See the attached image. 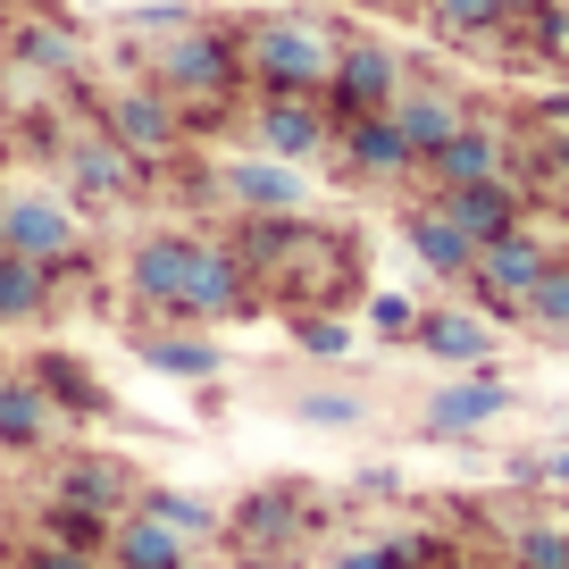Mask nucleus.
<instances>
[{
  "mask_svg": "<svg viewBox=\"0 0 569 569\" xmlns=\"http://www.w3.org/2000/svg\"><path fill=\"white\" fill-rule=\"evenodd\" d=\"M59 410H51V393L34 386L26 369H0V452H18V461H34V452H51V436H59Z\"/></svg>",
  "mask_w": 569,
  "mask_h": 569,
  "instance_id": "obj_20",
  "label": "nucleus"
},
{
  "mask_svg": "<svg viewBox=\"0 0 569 569\" xmlns=\"http://www.w3.org/2000/svg\"><path fill=\"white\" fill-rule=\"evenodd\" d=\"M134 360L151 377H177V386H218V369H227L210 327H160V319L134 327Z\"/></svg>",
  "mask_w": 569,
  "mask_h": 569,
  "instance_id": "obj_17",
  "label": "nucleus"
},
{
  "mask_svg": "<svg viewBox=\"0 0 569 569\" xmlns=\"http://www.w3.org/2000/svg\"><path fill=\"white\" fill-rule=\"evenodd\" d=\"M393 126H402V142L427 160V151H445V142L469 126V109H461V92H452V84H402V101H393Z\"/></svg>",
  "mask_w": 569,
  "mask_h": 569,
  "instance_id": "obj_23",
  "label": "nucleus"
},
{
  "mask_svg": "<svg viewBox=\"0 0 569 569\" xmlns=\"http://www.w3.org/2000/svg\"><path fill=\"white\" fill-rule=\"evenodd\" d=\"M151 84L184 109V126H210L218 109L251 84L243 42H234L227 26H177V34H160V51H151Z\"/></svg>",
  "mask_w": 569,
  "mask_h": 569,
  "instance_id": "obj_1",
  "label": "nucleus"
},
{
  "mask_svg": "<svg viewBox=\"0 0 569 569\" xmlns=\"http://www.w3.org/2000/svg\"><path fill=\"white\" fill-rule=\"evenodd\" d=\"M486 177H511V134L486 118H469L445 151H427L419 160V184L427 193H452V184H486Z\"/></svg>",
  "mask_w": 569,
  "mask_h": 569,
  "instance_id": "obj_16",
  "label": "nucleus"
},
{
  "mask_svg": "<svg viewBox=\"0 0 569 569\" xmlns=\"http://www.w3.org/2000/svg\"><path fill=\"white\" fill-rule=\"evenodd\" d=\"M284 336L302 343L310 360H343V352H352V319H343V310H293Z\"/></svg>",
  "mask_w": 569,
  "mask_h": 569,
  "instance_id": "obj_32",
  "label": "nucleus"
},
{
  "mask_svg": "<svg viewBox=\"0 0 569 569\" xmlns=\"http://www.w3.org/2000/svg\"><path fill=\"white\" fill-rule=\"evenodd\" d=\"M51 302H59V277H51V268L26 260V251H0V336H9V327L51 319Z\"/></svg>",
  "mask_w": 569,
  "mask_h": 569,
  "instance_id": "obj_25",
  "label": "nucleus"
},
{
  "mask_svg": "<svg viewBox=\"0 0 569 569\" xmlns=\"http://www.w3.org/2000/svg\"><path fill=\"white\" fill-rule=\"evenodd\" d=\"M502 410H511V386H502L495 369H461L445 393H427L419 436H427V445H469V436H486Z\"/></svg>",
  "mask_w": 569,
  "mask_h": 569,
  "instance_id": "obj_12",
  "label": "nucleus"
},
{
  "mask_svg": "<svg viewBox=\"0 0 569 569\" xmlns=\"http://www.w3.org/2000/svg\"><path fill=\"white\" fill-rule=\"evenodd\" d=\"M528 327H536V336H552V343H569V251H552V268L536 277Z\"/></svg>",
  "mask_w": 569,
  "mask_h": 569,
  "instance_id": "obj_29",
  "label": "nucleus"
},
{
  "mask_svg": "<svg viewBox=\"0 0 569 569\" xmlns=\"http://www.w3.org/2000/svg\"><path fill=\"white\" fill-rule=\"evenodd\" d=\"M336 168H343L352 184H410V177H419V151L402 142L393 109H377V118L336 126Z\"/></svg>",
  "mask_w": 569,
  "mask_h": 569,
  "instance_id": "obj_14",
  "label": "nucleus"
},
{
  "mask_svg": "<svg viewBox=\"0 0 569 569\" xmlns=\"http://www.w3.org/2000/svg\"><path fill=\"white\" fill-rule=\"evenodd\" d=\"M511 34H528L536 59H561L569 51V0H536L528 18H511Z\"/></svg>",
  "mask_w": 569,
  "mask_h": 569,
  "instance_id": "obj_33",
  "label": "nucleus"
},
{
  "mask_svg": "<svg viewBox=\"0 0 569 569\" xmlns=\"http://www.w3.org/2000/svg\"><path fill=\"white\" fill-rule=\"evenodd\" d=\"M495 9H502V18H528V9H536V0H495Z\"/></svg>",
  "mask_w": 569,
  "mask_h": 569,
  "instance_id": "obj_41",
  "label": "nucleus"
},
{
  "mask_svg": "<svg viewBox=\"0 0 569 569\" xmlns=\"http://www.w3.org/2000/svg\"><path fill=\"white\" fill-rule=\"evenodd\" d=\"M386 552H393V569H452V561H461V545H452V536H436V528L386 536Z\"/></svg>",
  "mask_w": 569,
  "mask_h": 569,
  "instance_id": "obj_34",
  "label": "nucleus"
},
{
  "mask_svg": "<svg viewBox=\"0 0 569 569\" xmlns=\"http://www.w3.org/2000/svg\"><path fill=\"white\" fill-rule=\"evenodd\" d=\"M268 293L251 284V268L234 260V243H210L201 234L193 251V277H184V302H177V327H227V319H251Z\"/></svg>",
  "mask_w": 569,
  "mask_h": 569,
  "instance_id": "obj_7",
  "label": "nucleus"
},
{
  "mask_svg": "<svg viewBox=\"0 0 569 569\" xmlns=\"http://www.w3.org/2000/svg\"><path fill=\"white\" fill-rule=\"evenodd\" d=\"M327 569H393V552H386V536H352V545L327 552Z\"/></svg>",
  "mask_w": 569,
  "mask_h": 569,
  "instance_id": "obj_37",
  "label": "nucleus"
},
{
  "mask_svg": "<svg viewBox=\"0 0 569 569\" xmlns=\"http://www.w3.org/2000/svg\"><path fill=\"white\" fill-rule=\"evenodd\" d=\"M402 243H410V260H419L436 284H469V268H478V243H469V234L452 227V218L436 210V201L402 210Z\"/></svg>",
  "mask_w": 569,
  "mask_h": 569,
  "instance_id": "obj_21",
  "label": "nucleus"
},
{
  "mask_svg": "<svg viewBox=\"0 0 569 569\" xmlns=\"http://www.w3.org/2000/svg\"><path fill=\"white\" fill-rule=\"evenodd\" d=\"M427 18H436V34H452V42H495V34H511V18H502L495 0H427Z\"/></svg>",
  "mask_w": 569,
  "mask_h": 569,
  "instance_id": "obj_28",
  "label": "nucleus"
},
{
  "mask_svg": "<svg viewBox=\"0 0 569 569\" xmlns=\"http://www.w3.org/2000/svg\"><path fill=\"white\" fill-rule=\"evenodd\" d=\"M402 59L386 51V42H369V34H352V42H336V76H327V118L336 126H352V118H377V109H393L402 101Z\"/></svg>",
  "mask_w": 569,
  "mask_h": 569,
  "instance_id": "obj_5",
  "label": "nucleus"
},
{
  "mask_svg": "<svg viewBox=\"0 0 569 569\" xmlns=\"http://www.w3.org/2000/svg\"><path fill=\"white\" fill-rule=\"evenodd\" d=\"M193 251H201L193 227H151V234H134V243H126V293H134L160 327H177L184 277H193Z\"/></svg>",
  "mask_w": 569,
  "mask_h": 569,
  "instance_id": "obj_6",
  "label": "nucleus"
},
{
  "mask_svg": "<svg viewBox=\"0 0 569 569\" xmlns=\"http://www.w3.org/2000/svg\"><path fill=\"white\" fill-rule=\"evenodd\" d=\"M227 545L234 552H251V561H268V552H284L293 536L310 528V502H302V478H277V486H251L243 502H234L227 519Z\"/></svg>",
  "mask_w": 569,
  "mask_h": 569,
  "instance_id": "obj_11",
  "label": "nucleus"
},
{
  "mask_svg": "<svg viewBox=\"0 0 569 569\" xmlns=\"http://www.w3.org/2000/svg\"><path fill=\"white\" fill-rule=\"evenodd\" d=\"M109 569H193V536L160 528V519L126 511L118 536H109Z\"/></svg>",
  "mask_w": 569,
  "mask_h": 569,
  "instance_id": "obj_24",
  "label": "nucleus"
},
{
  "mask_svg": "<svg viewBox=\"0 0 569 569\" xmlns=\"http://www.w3.org/2000/svg\"><path fill=\"white\" fill-rule=\"evenodd\" d=\"M511 569H569V519H528V528H511Z\"/></svg>",
  "mask_w": 569,
  "mask_h": 569,
  "instance_id": "obj_31",
  "label": "nucleus"
},
{
  "mask_svg": "<svg viewBox=\"0 0 569 569\" xmlns=\"http://www.w3.org/2000/svg\"><path fill=\"white\" fill-rule=\"evenodd\" d=\"M18 59H26V68L68 76V68H76V42H68V34H51V26H34V34H18Z\"/></svg>",
  "mask_w": 569,
  "mask_h": 569,
  "instance_id": "obj_36",
  "label": "nucleus"
},
{
  "mask_svg": "<svg viewBox=\"0 0 569 569\" xmlns=\"http://www.w3.org/2000/svg\"><path fill=\"white\" fill-rule=\"evenodd\" d=\"M360 319H369V336L410 343V319H419V302H410V293H360Z\"/></svg>",
  "mask_w": 569,
  "mask_h": 569,
  "instance_id": "obj_35",
  "label": "nucleus"
},
{
  "mask_svg": "<svg viewBox=\"0 0 569 569\" xmlns=\"http://www.w3.org/2000/svg\"><path fill=\"white\" fill-rule=\"evenodd\" d=\"M284 410H293L302 427H327V436H336V427H360V419H369V402H360L352 386H310V393H293Z\"/></svg>",
  "mask_w": 569,
  "mask_h": 569,
  "instance_id": "obj_30",
  "label": "nucleus"
},
{
  "mask_svg": "<svg viewBox=\"0 0 569 569\" xmlns=\"http://www.w3.org/2000/svg\"><path fill=\"white\" fill-rule=\"evenodd\" d=\"M51 495L126 519V511H134V495H142V478H134V461H118V452H68V461L51 469Z\"/></svg>",
  "mask_w": 569,
  "mask_h": 569,
  "instance_id": "obj_19",
  "label": "nucleus"
},
{
  "mask_svg": "<svg viewBox=\"0 0 569 569\" xmlns=\"http://www.w3.org/2000/svg\"><path fill=\"white\" fill-rule=\"evenodd\" d=\"M210 193L227 201L234 218H302L310 210V177L293 160H268V151H251V160H218Z\"/></svg>",
  "mask_w": 569,
  "mask_h": 569,
  "instance_id": "obj_8",
  "label": "nucleus"
},
{
  "mask_svg": "<svg viewBox=\"0 0 569 569\" xmlns=\"http://www.w3.org/2000/svg\"><path fill=\"white\" fill-rule=\"evenodd\" d=\"M511 486H545V452H519V461H511Z\"/></svg>",
  "mask_w": 569,
  "mask_h": 569,
  "instance_id": "obj_40",
  "label": "nucleus"
},
{
  "mask_svg": "<svg viewBox=\"0 0 569 569\" xmlns=\"http://www.w3.org/2000/svg\"><path fill=\"white\" fill-rule=\"evenodd\" d=\"M452 569H478V561H452Z\"/></svg>",
  "mask_w": 569,
  "mask_h": 569,
  "instance_id": "obj_42",
  "label": "nucleus"
},
{
  "mask_svg": "<svg viewBox=\"0 0 569 569\" xmlns=\"http://www.w3.org/2000/svg\"><path fill=\"white\" fill-rule=\"evenodd\" d=\"M26 377L51 393L59 419H109V410H118V402H109V386H101V377H92L84 360L68 352V343H42V352L26 360Z\"/></svg>",
  "mask_w": 569,
  "mask_h": 569,
  "instance_id": "obj_22",
  "label": "nucleus"
},
{
  "mask_svg": "<svg viewBox=\"0 0 569 569\" xmlns=\"http://www.w3.org/2000/svg\"><path fill=\"white\" fill-rule=\"evenodd\" d=\"M134 511H142V519H160V528H177V536H218V502L184 495V486H160V478H142Z\"/></svg>",
  "mask_w": 569,
  "mask_h": 569,
  "instance_id": "obj_27",
  "label": "nucleus"
},
{
  "mask_svg": "<svg viewBox=\"0 0 569 569\" xmlns=\"http://www.w3.org/2000/svg\"><path fill=\"white\" fill-rule=\"evenodd\" d=\"M410 352L436 360V369H495V327L478 319V310L461 302H419V319H410Z\"/></svg>",
  "mask_w": 569,
  "mask_h": 569,
  "instance_id": "obj_13",
  "label": "nucleus"
},
{
  "mask_svg": "<svg viewBox=\"0 0 569 569\" xmlns=\"http://www.w3.org/2000/svg\"><path fill=\"white\" fill-rule=\"evenodd\" d=\"M68 184H76V201H84V210H109V201H134L142 184H151V168H142L134 151H118V142L92 126V134L68 142Z\"/></svg>",
  "mask_w": 569,
  "mask_h": 569,
  "instance_id": "obj_15",
  "label": "nucleus"
},
{
  "mask_svg": "<svg viewBox=\"0 0 569 569\" xmlns=\"http://www.w3.org/2000/svg\"><path fill=\"white\" fill-rule=\"evenodd\" d=\"M101 134L118 142V151H134L142 168H168L184 142H193V126H184V109L168 101L160 84H118L101 101Z\"/></svg>",
  "mask_w": 569,
  "mask_h": 569,
  "instance_id": "obj_4",
  "label": "nucleus"
},
{
  "mask_svg": "<svg viewBox=\"0 0 569 569\" xmlns=\"http://www.w3.org/2000/svg\"><path fill=\"white\" fill-rule=\"evenodd\" d=\"M469 243H495V234L528 227V184L519 177H486V184H452V193H427Z\"/></svg>",
  "mask_w": 569,
  "mask_h": 569,
  "instance_id": "obj_18",
  "label": "nucleus"
},
{
  "mask_svg": "<svg viewBox=\"0 0 569 569\" xmlns=\"http://www.w3.org/2000/svg\"><path fill=\"white\" fill-rule=\"evenodd\" d=\"M234 42H243V76L260 92H327V76H336V34H319L310 18H251Z\"/></svg>",
  "mask_w": 569,
  "mask_h": 569,
  "instance_id": "obj_2",
  "label": "nucleus"
},
{
  "mask_svg": "<svg viewBox=\"0 0 569 569\" xmlns=\"http://www.w3.org/2000/svg\"><path fill=\"white\" fill-rule=\"evenodd\" d=\"M545 495H569V445L545 452Z\"/></svg>",
  "mask_w": 569,
  "mask_h": 569,
  "instance_id": "obj_39",
  "label": "nucleus"
},
{
  "mask_svg": "<svg viewBox=\"0 0 569 569\" xmlns=\"http://www.w3.org/2000/svg\"><path fill=\"white\" fill-rule=\"evenodd\" d=\"M0 251H26V260L59 268L84 251V218L59 193H0Z\"/></svg>",
  "mask_w": 569,
  "mask_h": 569,
  "instance_id": "obj_10",
  "label": "nucleus"
},
{
  "mask_svg": "<svg viewBox=\"0 0 569 569\" xmlns=\"http://www.w3.org/2000/svg\"><path fill=\"white\" fill-rule=\"evenodd\" d=\"M251 142H260L268 160L310 168V160L336 151V118H327L319 92H260V101H251Z\"/></svg>",
  "mask_w": 569,
  "mask_h": 569,
  "instance_id": "obj_9",
  "label": "nucleus"
},
{
  "mask_svg": "<svg viewBox=\"0 0 569 569\" xmlns=\"http://www.w3.org/2000/svg\"><path fill=\"white\" fill-rule=\"evenodd\" d=\"M34 536L109 569V536H118V519H109V511H84V502H68V495H51V502H42V519H34Z\"/></svg>",
  "mask_w": 569,
  "mask_h": 569,
  "instance_id": "obj_26",
  "label": "nucleus"
},
{
  "mask_svg": "<svg viewBox=\"0 0 569 569\" xmlns=\"http://www.w3.org/2000/svg\"><path fill=\"white\" fill-rule=\"evenodd\" d=\"M552 268V243L536 227H511L495 243H478V268H469V310L486 327H528V293Z\"/></svg>",
  "mask_w": 569,
  "mask_h": 569,
  "instance_id": "obj_3",
  "label": "nucleus"
},
{
  "mask_svg": "<svg viewBox=\"0 0 569 569\" xmlns=\"http://www.w3.org/2000/svg\"><path fill=\"white\" fill-rule=\"evenodd\" d=\"M9 569H101V561H84V552H59V545H42V536H34V545H26Z\"/></svg>",
  "mask_w": 569,
  "mask_h": 569,
  "instance_id": "obj_38",
  "label": "nucleus"
}]
</instances>
